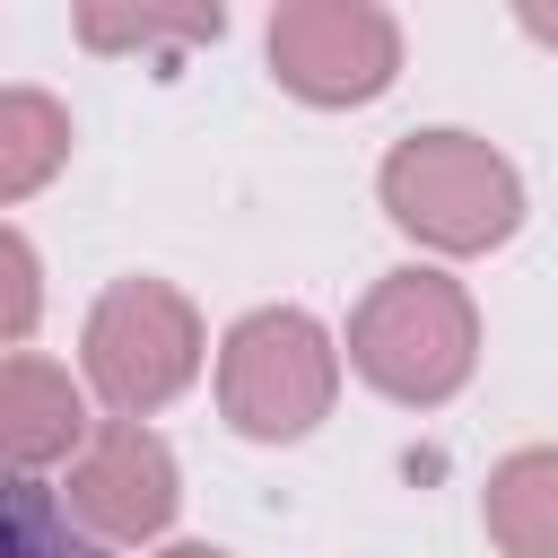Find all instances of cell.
<instances>
[{"mask_svg": "<svg viewBox=\"0 0 558 558\" xmlns=\"http://www.w3.org/2000/svg\"><path fill=\"white\" fill-rule=\"evenodd\" d=\"M61 166H70V113L44 87H9L0 96V201L44 192Z\"/></svg>", "mask_w": 558, "mask_h": 558, "instance_id": "9c48e42d", "label": "cell"}, {"mask_svg": "<svg viewBox=\"0 0 558 558\" xmlns=\"http://www.w3.org/2000/svg\"><path fill=\"white\" fill-rule=\"evenodd\" d=\"M87 436H96V418H87V392L70 384V366L17 349L0 366V445H9L17 480H44L52 462H78Z\"/></svg>", "mask_w": 558, "mask_h": 558, "instance_id": "52a82bcc", "label": "cell"}, {"mask_svg": "<svg viewBox=\"0 0 558 558\" xmlns=\"http://www.w3.org/2000/svg\"><path fill=\"white\" fill-rule=\"evenodd\" d=\"M227 9H78V44L96 52H174V44H218Z\"/></svg>", "mask_w": 558, "mask_h": 558, "instance_id": "30bf717a", "label": "cell"}, {"mask_svg": "<svg viewBox=\"0 0 558 558\" xmlns=\"http://www.w3.org/2000/svg\"><path fill=\"white\" fill-rule=\"evenodd\" d=\"M340 340L305 305H253L218 340V418L253 445H296L340 401Z\"/></svg>", "mask_w": 558, "mask_h": 558, "instance_id": "3957f363", "label": "cell"}, {"mask_svg": "<svg viewBox=\"0 0 558 558\" xmlns=\"http://www.w3.org/2000/svg\"><path fill=\"white\" fill-rule=\"evenodd\" d=\"M9 558H105V541H87L44 480H17L9 488Z\"/></svg>", "mask_w": 558, "mask_h": 558, "instance_id": "8fae6325", "label": "cell"}, {"mask_svg": "<svg viewBox=\"0 0 558 558\" xmlns=\"http://www.w3.org/2000/svg\"><path fill=\"white\" fill-rule=\"evenodd\" d=\"M0 270H9V314H0V331H9V349H26V331H35V305H44V270H35V244H26V227H9V235H0Z\"/></svg>", "mask_w": 558, "mask_h": 558, "instance_id": "7c38bea8", "label": "cell"}, {"mask_svg": "<svg viewBox=\"0 0 558 558\" xmlns=\"http://www.w3.org/2000/svg\"><path fill=\"white\" fill-rule=\"evenodd\" d=\"M270 78L296 105H375L401 78V17L375 0H288L270 17Z\"/></svg>", "mask_w": 558, "mask_h": 558, "instance_id": "5b68a950", "label": "cell"}, {"mask_svg": "<svg viewBox=\"0 0 558 558\" xmlns=\"http://www.w3.org/2000/svg\"><path fill=\"white\" fill-rule=\"evenodd\" d=\"M514 26H523L532 44H549V52H558V9H514Z\"/></svg>", "mask_w": 558, "mask_h": 558, "instance_id": "4fadbf2b", "label": "cell"}, {"mask_svg": "<svg viewBox=\"0 0 558 558\" xmlns=\"http://www.w3.org/2000/svg\"><path fill=\"white\" fill-rule=\"evenodd\" d=\"M340 349H349V366H357L384 401H401V410H445V401L471 384V366H480V305H471L462 279L410 262V270H384V279L357 296Z\"/></svg>", "mask_w": 558, "mask_h": 558, "instance_id": "6da1fadb", "label": "cell"}, {"mask_svg": "<svg viewBox=\"0 0 558 558\" xmlns=\"http://www.w3.org/2000/svg\"><path fill=\"white\" fill-rule=\"evenodd\" d=\"M375 192H384V218H392L410 244L445 253V262L497 253V244L523 227V174H514V157L488 148L480 131H453V122L392 140Z\"/></svg>", "mask_w": 558, "mask_h": 558, "instance_id": "7a4b0ae2", "label": "cell"}, {"mask_svg": "<svg viewBox=\"0 0 558 558\" xmlns=\"http://www.w3.org/2000/svg\"><path fill=\"white\" fill-rule=\"evenodd\" d=\"M157 558H227V549H218V541H166Z\"/></svg>", "mask_w": 558, "mask_h": 558, "instance_id": "5bb4252c", "label": "cell"}, {"mask_svg": "<svg viewBox=\"0 0 558 558\" xmlns=\"http://www.w3.org/2000/svg\"><path fill=\"white\" fill-rule=\"evenodd\" d=\"M78 366H87V392H96L113 418H148V410H166L174 392H192V375L209 366L201 305H192L174 279H113V288L87 305Z\"/></svg>", "mask_w": 558, "mask_h": 558, "instance_id": "277c9868", "label": "cell"}, {"mask_svg": "<svg viewBox=\"0 0 558 558\" xmlns=\"http://www.w3.org/2000/svg\"><path fill=\"white\" fill-rule=\"evenodd\" d=\"M52 497H61V514H70L87 541L140 549V541H157V532L174 523L183 471H174V445H166L148 418H96L87 453L70 462V480H61Z\"/></svg>", "mask_w": 558, "mask_h": 558, "instance_id": "8992f818", "label": "cell"}, {"mask_svg": "<svg viewBox=\"0 0 558 558\" xmlns=\"http://www.w3.org/2000/svg\"><path fill=\"white\" fill-rule=\"evenodd\" d=\"M480 523L506 558H558V445H523L488 471Z\"/></svg>", "mask_w": 558, "mask_h": 558, "instance_id": "ba28073f", "label": "cell"}]
</instances>
